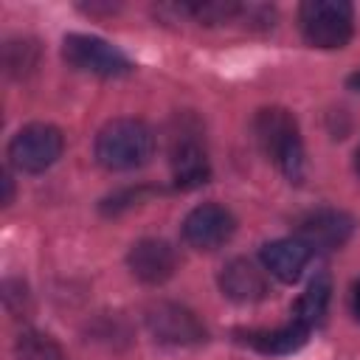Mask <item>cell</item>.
<instances>
[{
    "mask_svg": "<svg viewBox=\"0 0 360 360\" xmlns=\"http://www.w3.org/2000/svg\"><path fill=\"white\" fill-rule=\"evenodd\" d=\"M253 132L262 152L281 169L290 183H301L304 177V143L298 135V124L284 107H264L253 118Z\"/></svg>",
    "mask_w": 360,
    "mask_h": 360,
    "instance_id": "cell-1",
    "label": "cell"
},
{
    "mask_svg": "<svg viewBox=\"0 0 360 360\" xmlns=\"http://www.w3.org/2000/svg\"><path fill=\"white\" fill-rule=\"evenodd\" d=\"M155 132L138 118H115L96 135V160L110 172H129L149 163Z\"/></svg>",
    "mask_w": 360,
    "mask_h": 360,
    "instance_id": "cell-2",
    "label": "cell"
},
{
    "mask_svg": "<svg viewBox=\"0 0 360 360\" xmlns=\"http://www.w3.org/2000/svg\"><path fill=\"white\" fill-rule=\"evenodd\" d=\"M298 25L312 48H343L354 34V8L346 0H307L298 8Z\"/></svg>",
    "mask_w": 360,
    "mask_h": 360,
    "instance_id": "cell-3",
    "label": "cell"
},
{
    "mask_svg": "<svg viewBox=\"0 0 360 360\" xmlns=\"http://www.w3.org/2000/svg\"><path fill=\"white\" fill-rule=\"evenodd\" d=\"M62 56L70 68L101 76V79L127 76L132 70V62L115 45H110L101 37H90V34H68L62 39Z\"/></svg>",
    "mask_w": 360,
    "mask_h": 360,
    "instance_id": "cell-4",
    "label": "cell"
},
{
    "mask_svg": "<svg viewBox=\"0 0 360 360\" xmlns=\"http://www.w3.org/2000/svg\"><path fill=\"white\" fill-rule=\"evenodd\" d=\"M65 138L56 127L51 124H28L22 127L11 143H8V160L17 172L25 174H39L45 169H51L59 155H62Z\"/></svg>",
    "mask_w": 360,
    "mask_h": 360,
    "instance_id": "cell-5",
    "label": "cell"
},
{
    "mask_svg": "<svg viewBox=\"0 0 360 360\" xmlns=\"http://www.w3.org/2000/svg\"><path fill=\"white\" fill-rule=\"evenodd\" d=\"M146 329L155 340L169 346H197L205 340L202 321L191 309L172 301H158L146 309Z\"/></svg>",
    "mask_w": 360,
    "mask_h": 360,
    "instance_id": "cell-6",
    "label": "cell"
},
{
    "mask_svg": "<svg viewBox=\"0 0 360 360\" xmlns=\"http://www.w3.org/2000/svg\"><path fill=\"white\" fill-rule=\"evenodd\" d=\"M236 231L233 214L219 202H202L191 208L183 219V239L197 250H217L222 248Z\"/></svg>",
    "mask_w": 360,
    "mask_h": 360,
    "instance_id": "cell-7",
    "label": "cell"
},
{
    "mask_svg": "<svg viewBox=\"0 0 360 360\" xmlns=\"http://www.w3.org/2000/svg\"><path fill=\"white\" fill-rule=\"evenodd\" d=\"M354 231V219L338 208H318L298 219L295 239H301L309 250H332L349 242Z\"/></svg>",
    "mask_w": 360,
    "mask_h": 360,
    "instance_id": "cell-8",
    "label": "cell"
},
{
    "mask_svg": "<svg viewBox=\"0 0 360 360\" xmlns=\"http://www.w3.org/2000/svg\"><path fill=\"white\" fill-rule=\"evenodd\" d=\"M197 135L200 132H188L186 127H180V132L172 135L169 163H172V174H174L177 188H194V186L208 183V177H211L205 146L200 143Z\"/></svg>",
    "mask_w": 360,
    "mask_h": 360,
    "instance_id": "cell-9",
    "label": "cell"
},
{
    "mask_svg": "<svg viewBox=\"0 0 360 360\" xmlns=\"http://www.w3.org/2000/svg\"><path fill=\"white\" fill-rule=\"evenodd\" d=\"M127 264L143 284H163L177 270V253L166 239H141L129 248Z\"/></svg>",
    "mask_w": 360,
    "mask_h": 360,
    "instance_id": "cell-10",
    "label": "cell"
},
{
    "mask_svg": "<svg viewBox=\"0 0 360 360\" xmlns=\"http://www.w3.org/2000/svg\"><path fill=\"white\" fill-rule=\"evenodd\" d=\"M219 290L236 304H253L267 295V276L248 259H231L219 273Z\"/></svg>",
    "mask_w": 360,
    "mask_h": 360,
    "instance_id": "cell-11",
    "label": "cell"
},
{
    "mask_svg": "<svg viewBox=\"0 0 360 360\" xmlns=\"http://www.w3.org/2000/svg\"><path fill=\"white\" fill-rule=\"evenodd\" d=\"M312 250L301 242V239H276V242H267L262 248V264L270 276H276L278 281L284 284H292L301 270L307 267Z\"/></svg>",
    "mask_w": 360,
    "mask_h": 360,
    "instance_id": "cell-12",
    "label": "cell"
},
{
    "mask_svg": "<svg viewBox=\"0 0 360 360\" xmlns=\"http://www.w3.org/2000/svg\"><path fill=\"white\" fill-rule=\"evenodd\" d=\"M309 338V329L298 321H290L278 329H264V332H250L245 340L262 352V354H290L295 349H301Z\"/></svg>",
    "mask_w": 360,
    "mask_h": 360,
    "instance_id": "cell-13",
    "label": "cell"
},
{
    "mask_svg": "<svg viewBox=\"0 0 360 360\" xmlns=\"http://www.w3.org/2000/svg\"><path fill=\"white\" fill-rule=\"evenodd\" d=\"M329 295H332V284L326 276H315L309 281V287L298 295V301L292 304V321L304 323L307 329H312L315 323L323 321L326 307H329Z\"/></svg>",
    "mask_w": 360,
    "mask_h": 360,
    "instance_id": "cell-14",
    "label": "cell"
},
{
    "mask_svg": "<svg viewBox=\"0 0 360 360\" xmlns=\"http://www.w3.org/2000/svg\"><path fill=\"white\" fill-rule=\"evenodd\" d=\"M14 357L17 360H65L62 349L56 346V340H51L42 332H25L17 338L14 343Z\"/></svg>",
    "mask_w": 360,
    "mask_h": 360,
    "instance_id": "cell-15",
    "label": "cell"
},
{
    "mask_svg": "<svg viewBox=\"0 0 360 360\" xmlns=\"http://www.w3.org/2000/svg\"><path fill=\"white\" fill-rule=\"evenodd\" d=\"M352 312L360 318V278H357L354 287H352Z\"/></svg>",
    "mask_w": 360,
    "mask_h": 360,
    "instance_id": "cell-16",
    "label": "cell"
},
{
    "mask_svg": "<svg viewBox=\"0 0 360 360\" xmlns=\"http://www.w3.org/2000/svg\"><path fill=\"white\" fill-rule=\"evenodd\" d=\"M3 202H11V177L8 174H3Z\"/></svg>",
    "mask_w": 360,
    "mask_h": 360,
    "instance_id": "cell-17",
    "label": "cell"
},
{
    "mask_svg": "<svg viewBox=\"0 0 360 360\" xmlns=\"http://www.w3.org/2000/svg\"><path fill=\"white\" fill-rule=\"evenodd\" d=\"M349 87H352V90H357V93H360V70H354V73H352V76H349Z\"/></svg>",
    "mask_w": 360,
    "mask_h": 360,
    "instance_id": "cell-18",
    "label": "cell"
},
{
    "mask_svg": "<svg viewBox=\"0 0 360 360\" xmlns=\"http://www.w3.org/2000/svg\"><path fill=\"white\" fill-rule=\"evenodd\" d=\"M354 172H357V177H360V146L354 149Z\"/></svg>",
    "mask_w": 360,
    "mask_h": 360,
    "instance_id": "cell-19",
    "label": "cell"
}]
</instances>
